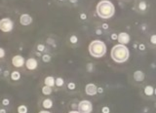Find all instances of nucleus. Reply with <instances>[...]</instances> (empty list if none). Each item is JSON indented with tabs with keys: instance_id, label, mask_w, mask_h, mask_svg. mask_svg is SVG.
Returning <instances> with one entry per match:
<instances>
[{
	"instance_id": "f257e3e1",
	"label": "nucleus",
	"mask_w": 156,
	"mask_h": 113,
	"mask_svg": "<svg viewBox=\"0 0 156 113\" xmlns=\"http://www.w3.org/2000/svg\"><path fill=\"white\" fill-rule=\"evenodd\" d=\"M114 5L108 0H101L97 5V13L101 19H109L114 15Z\"/></svg>"
},
{
	"instance_id": "f03ea898",
	"label": "nucleus",
	"mask_w": 156,
	"mask_h": 113,
	"mask_svg": "<svg viewBox=\"0 0 156 113\" xmlns=\"http://www.w3.org/2000/svg\"><path fill=\"white\" fill-rule=\"evenodd\" d=\"M111 58L116 63H124L129 58V50L122 44L116 45L111 50Z\"/></svg>"
},
{
	"instance_id": "7ed1b4c3",
	"label": "nucleus",
	"mask_w": 156,
	"mask_h": 113,
	"mask_svg": "<svg viewBox=\"0 0 156 113\" xmlns=\"http://www.w3.org/2000/svg\"><path fill=\"white\" fill-rule=\"evenodd\" d=\"M89 52H90L92 57L101 58L106 53V46L103 41L94 40L89 45Z\"/></svg>"
},
{
	"instance_id": "20e7f679",
	"label": "nucleus",
	"mask_w": 156,
	"mask_h": 113,
	"mask_svg": "<svg viewBox=\"0 0 156 113\" xmlns=\"http://www.w3.org/2000/svg\"><path fill=\"white\" fill-rule=\"evenodd\" d=\"M93 110L92 103L89 101H82L78 105V111L80 113H91Z\"/></svg>"
},
{
	"instance_id": "39448f33",
	"label": "nucleus",
	"mask_w": 156,
	"mask_h": 113,
	"mask_svg": "<svg viewBox=\"0 0 156 113\" xmlns=\"http://www.w3.org/2000/svg\"><path fill=\"white\" fill-rule=\"evenodd\" d=\"M13 28V22L10 19L4 18L0 21V30L3 32H9L11 31Z\"/></svg>"
},
{
	"instance_id": "423d86ee",
	"label": "nucleus",
	"mask_w": 156,
	"mask_h": 113,
	"mask_svg": "<svg viewBox=\"0 0 156 113\" xmlns=\"http://www.w3.org/2000/svg\"><path fill=\"white\" fill-rule=\"evenodd\" d=\"M12 63H13V65L16 67H21L24 65V60L22 56H15L12 60Z\"/></svg>"
},
{
	"instance_id": "0eeeda50",
	"label": "nucleus",
	"mask_w": 156,
	"mask_h": 113,
	"mask_svg": "<svg viewBox=\"0 0 156 113\" xmlns=\"http://www.w3.org/2000/svg\"><path fill=\"white\" fill-rule=\"evenodd\" d=\"M118 41H119V43L120 44H122V45H125L127 43H129V41H130V36H129V34L128 33H126V32H121V33L118 35Z\"/></svg>"
},
{
	"instance_id": "6e6552de",
	"label": "nucleus",
	"mask_w": 156,
	"mask_h": 113,
	"mask_svg": "<svg viewBox=\"0 0 156 113\" xmlns=\"http://www.w3.org/2000/svg\"><path fill=\"white\" fill-rule=\"evenodd\" d=\"M20 22H21V24L23 25H28V24H31V22H32V18H31L29 15L24 14V15L21 16Z\"/></svg>"
},
{
	"instance_id": "1a4fd4ad",
	"label": "nucleus",
	"mask_w": 156,
	"mask_h": 113,
	"mask_svg": "<svg viewBox=\"0 0 156 113\" xmlns=\"http://www.w3.org/2000/svg\"><path fill=\"white\" fill-rule=\"evenodd\" d=\"M97 92H98V89L94 84H88V85L86 86V93H87V95L94 96V95H96Z\"/></svg>"
},
{
	"instance_id": "9d476101",
	"label": "nucleus",
	"mask_w": 156,
	"mask_h": 113,
	"mask_svg": "<svg viewBox=\"0 0 156 113\" xmlns=\"http://www.w3.org/2000/svg\"><path fill=\"white\" fill-rule=\"evenodd\" d=\"M25 65H27V68L29 70H33L37 67V62L36 60L34 59H28L25 63Z\"/></svg>"
},
{
	"instance_id": "9b49d317",
	"label": "nucleus",
	"mask_w": 156,
	"mask_h": 113,
	"mask_svg": "<svg viewBox=\"0 0 156 113\" xmlns=\"http://www.w3.org/2000/svg\"><path fill=\"white\" fill-rule=\"evenodd\" d=\"M45 85L49 86V87H53L55 85V79L53 78L52 76H48L45 78Z\"/></svg>"
},
{
	"instance_id": "f8f14e48",
	"label": "nucleus",
	"mask_w": 156,
	"mask_h": 113,
	"mask_svg": "<svg viewBox=\"0 0 156 113\" xmlns=\"http://www.w3.org/2000/svg\"><path fill=\"white\" fill-rule=\"evenodd\" d=\"M134 77H135L137 81H142L144 78V75L142 71H136L135 74H134Z\"/></svg>"
},
{
	"instance_id": "ddd939ff",
	"label": "nucleus",
	"mask_w": 156,
	"mask_h": 113,
	"mask_svg": "<svg viewBox=\"0 0 156 113\" xmlns=\"http://www.w3.org/2000/svg\"><path fill=\"white\" fill-rule=\"evenodd\" d=\"M42 93L44 95H50L51 93H52V87H49V86H44L42 88Z\"/></svg>"
},
{
	"instance_id": "4468645a",
	"label": "nucleus",
	"mask_w": 156,
	"mask_h": 113,
	"mask_svg": "<svg viewBox=\"0 0 156 113\" xmlns=\"http://www.w3.org/2000/svg\"><path fill=\"white\" fill-rule=\"evenodd\" d=\"M52 105H53V102L51 99H45V101H43V106H44V108H47V109H49L52 107Z\"/></svg>"
},
{
	"instance_id": "2eb2a0df",
	"label": "nucleus",
	"mask_w": 156,
	"mask_h": 113,
	"mask_svg": "<svg viewBox=\"0 0 156 113\" xmlns=\"http://www.w3.org/2000/svg\"><path fill=\"white\" fill-rule=\"evenodd\" d=\"M153 88H152L151 86H147V87H145V89H144V93H145V95H147V96H151L152 94H153Z\"/></svg>"
},
{
	"instance_id": "dca6fc26",
	"label": "nucleus",
	"mask_w": 156,
	"mask_h": 113,
	"mask_svg": "<svg viewBox=\"0 0 156 113\" xmlns=\"http://www.w3.org/2000/svg\"><path fill=\"white\" fill-rule=\"evenodd\" d=\"M20 77H21V75H20V72H18V71H14V72H12V74H11V78L13 79V80H19L20 79Z\"/></svg>"
},
{
	"instance_id": "f3484780",
	"label": "nucleus",
	"mask_w": 156,
	"mask_h": 113,
	"mask_svg": "<svg viewBox=\"0 0 156 113\" xmlns=\"http://www.w3.org/2000/svg\"><path fill=\"white\" fill-rule=\"evenodd\" d=\"M18 112H19V113H27V106H24V105L19 106V107H18Z\"/></svg>"
},
{
	"instance_id": "a211bd4d",
	"label": "nucleus",
	"mask_w": 156,
	"mask_h": 113,
	"mask_svg": "<svg viewBox=\"0 0 156 113\" xmlns=\"http://www.w3.org/2000/svg\"><path fill=\"white\" fill-rule=\"evenodd\" d=\"M55 84L58 87H60V86H63V80L62 78H57L55 80Z\"/></svg>"
},
{
	"instance_id": "6ab92c4d",
	"label": "nucleus",
	"mask_w": 156,
	"mask_h": 113,
	"mask_svg": "<svg viewBox=\"0 0 156 113\" xmlns=\"http://www.w3.org/2000/svg\"><path fill=\"white\" fill-rule=\"evenodd\" d=\"M145 8H146V5L144 2L139 3V9H141V10H145Z\"/></svg>"
},
{
	"instance_id": "aec40b11",
	"label": "nucleus",
	"mask_w": 156,
	"mask_h": 113,
	"mask_svg": "<svg viewBox=\"0 0 156 113\" xmlns=\"http://www.w3.org/2000/svg\"><path fill=\"white\" fill-rule=\"evenodd\" d=\"M43 60H44V62H49V60H50V56H49V55H44V56H43Z\"/></svg>"
},
{
	"instance_id": "412c9836",
	"label": "nucleus",
	"mask_w": 156,
	"mask_h": 113,
	"mask_svg": "<svg viewBox=\"0 0 156 113\" xmlns=\"http://www.w3.org/2000/svg\"><path fill=\"white\" fill-rule=\"evenodd\" d=\"M70 42H71V43H76V42H77V37L74 36V35L71 36L70 37Z\"/></svg>"
},
{
	"instance_id": "4be33fe9",
	"label": "nucleus",
	"mask_w": 156,
	"mask_h": 113,
	"mask_svg": "<svg viewBox=\"0 0 156 113\" xmlns=\"http://www.w3.org/2000/svg\"><path fill=\"white\" fill-rule=\"evenodd\" d=\"M4 55H5V51L2 49V48H0V59L1 58H3L4 57Z\"/></svg>"
},
{
	"instance_id": "5701e85b",
	"label": "nucleus",
	"mask_w": 156,
	"mask_h": 113,
	"mask_svg": "<svg viewBox=\"0 0 156 113\" xmlns=\"http://www.w3.org/2000/svg\"><path fill=\"white\" fill-rule=\"evenodd\" d=\"M75 88V85L73 83H69L68 84V89H70V90H73Z\"/></svg>"
},
{
	"instance_id": "b1692460",
	"label": "nucleus",
	"mask_w": 156,
	"mask_h": 113,
	"mask_svg": "<svg viewBox=\"0 0 156 113\" xmlns=\"http://www.w3.org/2000/svg\"><path fill=\"white\" fill-rule=\"evenodd\" d=\"M151 42L153 44H156V35H152L151 36Z\"/></svg>"
},
{
	"instance_id": "393cba45",
	"label": "nucleus",
	"mask_w": 156,
	"mask_h": 113,
	"mask_svg": "<svg viewBox=\"0 0 156 113\" xmlns=\"http://www.w3.org/2000/svg\"><path fill=\"white\" fill-rule=\"evenodd\" d=\"M103 113H109V108H108V107H104L103 108Z\"/></svg>"
},
{
	"instance_id": "a878e982",
	"label": "nucleus",
	"mask_w": 156,
	"mask_h": 113,
	"mask_svg": "<svg viewBox=\"0 0 156 113\" xmlns=\"http://www.w3.org/2000/svg\"><path fill=\"white\" fill-rule=\"evenodd\" d=\"M38 51H43L44 50V46L43 45H38Z\"/></svg>"
},
{
	"instance_id": "bb28decb",
	"label": "nucleus",
	"mask_w": 156,
	"mask_h": 113,
	"mask_svg": "<svg viewBox=\"0 0 156 113\" xmlns=\"http://www.w3.org/2000/svg\"><path fill=\"white\" fill-rule=\"evenodd\" d=\"M2 103H3L4 105H8V104H9V101H8V99H3Z\"/></svg>"
},
{
	"instance_id": "cd10ccee",
	"label": "nucleus",
	"mask_w": 156,
	"mask_h": 113,
	"mask_svg": "<svg viewBox=\"0 0 156 113\" xmlns=\"http://www.w3.org/2000/svg\"><path fill=\"white\" fill-rule=\"evenodd\" d=\"M111 38H112V39H117L118 36H117L116 34H112V35H111Z\"/></svg>"
},
{
	"instance_id": "c85d7f7f",
	"label": "nucleus",
	"mask_w": 156,
	"mask_h": 113,
	"mask_svg": "<svg viewBox=\"0 0 156 113\" xmlns=\"http://www.w3.org/2000/svg\"><path fill=\"white\" fill-rule=\"evenodd\" d=\"M80 17H81L82 20H85V19H86V15H85V14H81Z\"/></svg>"
},
{
	"instance_id": "c756f323",
	"label": "nucleus",
	"mask_w": 156,
	"mask_h": 113,
	"mask_svg": "<svg viewBox=\"0 0 156 113\" xmlns=\"http://www.w3.org/2000/svg\"><path fill=\"white\" fill-rule=\"evenodd\" d=\"M0 113H6L5 109H0Z\"/></svg>"
},
{
	"instance_id": "7c9ffc66",
	"label": "nucleus",
	"mask_w": 156,
	"mask_h": 113,
	"mask_svg": "<svg viewBox=\"0 0 156 113\" xmlns=\"http://www.w3.org/2000/svg\"><path fill=\"white\" fill-rule=\"evenodd\" d=\"M139 49H141V50H144V45H141V46H139Z\"/></svg>"
},
{
	"instance_id": "2f4dec72",
	"label": "nucleus",
	"mask_w": 156,
	"mask_h": 113,
	"mask_svg": "<svg viewBox=\"0 0 156 113\" xmlns=\"http://www.w3.org/2000/svg\"><path fill=\"white\" fill-rule=\"evenodd\" d=\"M103 25H104V28H107V24H104Z\"/></svg>"
},
{
	"instance_id": "473e14b6",
	"label": "nucleus",
	"mask_w": 156,
	"mask_h": 113,
	"mask_svg": "<svg viewBox=\"0 0 156 113\" xmlns=\"http://www.w3.org/2000/svg\"><path fill=\"white\" fill-rule=\"evenodd\" d=\"M39 113H51V112H49V111H40Z\"/></svg>"
},
{
	"instance_id": "72a5a7b5",
	"label": "nucleus",
	"mask_w": 156,
	"mask_h": 113,
	"mask_svg": "<svg viewBox=\"0 0 156 113\" xmlns=\"http://www.w3.org/2000/svg\"><path fill=\"white\" fill-rule=\"evenodd\" d=\"M69 113H80V112H79V111H70Z\"/></svg>"
},
{
	"instance_id": "f704fd0d",
	"label": "nucleus",
	"mask_w": 156,
	"mask_h": 113,
	"mask_svg": "<svg viewBox=\"0 0 156 113\" xmlns=\"http://www.w3.org/2000/svg\"><path fill=\"white\" fill-rule=\"evenodd\" d=\"M76 1H77V0H70V2H72V3H75Z\"/></svg>"
},
{
	"instance_id": "c9c22d12",
	"label": "nucleus",
	"mask_w": 156,
	"mask_h": 113,
	"mask_svg": "<svg viewBox=\"0 0 156 113\" xmlns=\"http://www.w3.org/2000/svg\"><path fill=\"white\" fill-rule=\"evenodd\" d=\"M154 93H155V95H156V90H155V91H154Z\"/></svg>"
}]
</instances>
